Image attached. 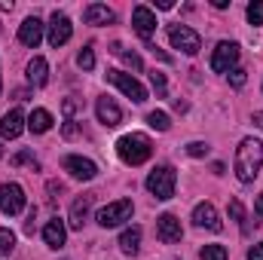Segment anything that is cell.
<instances>
[{
  "mask_svg": "<svg viewBox=\"0 0 263 260\" xmlns=\"http://www.w3.org/2000/svg\"><path fill=\"white\" fill-rule=\"evenodd\" d=\"M233 169H236V178H239L242 184H254V178L260 175V169H263V144L257 138H245V141L236 147V162H233Z\"/></svg>",
  "mask_w": 263,
  "mask_h": 260,
  "instance_id": "6da1fadb",
  "label": "cell"
},
{
  "mask_svg": "<svg viewBox=\"0 0 263 260\" xmlns=\"http://www.w3.org/2000/svg\"><path fill=\"white\" fill-rule=\"evenodd\" d=\"M117 156L126 162V165H141L153 156V141L141 132H132V135H123L117 141Z\"/></svg>",
  "mask_w": 263,
  "mask_h": 260,
  "instance_id": "7a4b0ae2",
  "label": "cell"
},
{
  "mask_svg": "<svg viewBox=\"0 0 263 260\" xmlns=\"http://www.w3.org/2000/svg\"><path fill=\"white\" fill-rule=\"evenodd\" d=\"M175 184H178V175H175L172 165H156V169L147 175V190L156 196L159 202H165V199L175 196Z\"/></svg>",
  "mask_w": 263,
  "mask_h": 260,
  "instance_id": "3957f363",
  "label": "cell"
},
{
  "mask_svg": "<svg viewBox=\"0 0 263 260\" xmlns=\"http://www.w3.org/2000/svg\"><path fill=\"white\" fill-rule=\"evenodd\" d=\"M168 43L175 49H181L184 55H196L199 49H202L199 34L193 28H187V25H168Z\"/></svg>",
  "mask_w": 263,
  "mask_h": 260,
  "instance_id": "277c9868",
  "label": "cell"
},
{
  "mask_svg": "<svg viewBox=\"0 0 263 260\" xmlns=\"http://www.w3.org/2000/svg\"><path fill=\"white\" fill-rule=\"evenodd\" d=\"M107 83H114L126 98L135 101V104H144V101H147V89H144L132 73H126V70H107Z\"/></svg>",
  "mask_w": 263,
  "mask_h": 260,
  "instance_id": "5b68a950",
  "label": "cell"
},
{
  "mask_svg": "<svg viewBox=\"0 0 263 260\" xmlns=\"http://www.w3.org/2000/svg\"><path fill=\"white\" fill-rule=\"evenodd\" d=\"M126 220H132V199L110 202V205H104V208L98 211V224H101L104 230H114V227H120V224H126Z\"/></svg>",
  "mask_w": 263,
  "mask_h": 260,
  "instance_id": "8992f818",
  "label": "cell"
},
{
  "mask_svg": "<svg viewBox=\"0 0 263 260\" xmlns=\"http://www.w3.org/2000/svg\"><path fill=\"white\" fill-rule=\"evenodd\" d=\"M239 62V43H230V40H220L211 52V70L217 73H230Z\"/></svg>",
  "mask_w": 263,
  "mask_h": 260,
  "instance_id": "52a82bcc",
  "label": "cell"
},
{
  "mask_svg": "<svg viewBox=\"0 0 263 260\" xmlns=\"http://www.w3.org/2000/svg\"><path fill=\"white\" fill-rule=\"evenodd\" d=\"M25 190L18 184H0V214H22L25 211Z\"/></svg>",
  "mask_w": 263,
  "mask_h": 260,
  "instance_id": "ba28073f",
  "label": "cell"
},
{
  "mask_svg": "<svg viewBox=\"0 0 263 260\" xmlns=\"http://www.w3.org/2000/svg\"><path fill=\"white\" fill-rule=\"evenodd\" d=\"M46 28H49V31H46V40H49L52 49L65 46L67 40H70V34H73V25H70V18H67L65 12H52V18H49Z\"/></svg>",
  "mask_w": 263,
  "mask_h": 260,
  "instance_id": "9c48e42d",
  "label": "cell"
},
{
  "mask_svg": "<svg viewBox=\"0 0 263 260\" xmlns=\"http://www.w3.org/2000/svg\"><path fill=\"white\" fill-rule=\"evenodd\" d=\"M62 165H65V172H70V178H77V181H92L98 175V165L92 159H86V156H77V153L65 156Z\"/></svg>",
  "mask_w": 263,
  "mask_h": 260,
  "instance_id": "30bf717a",
  "label": "cell"
},
{
  "mask_svg": "<svg viewBox=\"0 0 263 260\" xmlns=\"http://www.w3.org/2000/svg\"><path fill=\"white\" fill-rule=\"evenodd\" d=\"M132 25H135V31L144 37V43H147V49H150V46H153L150 34L156 31V15H153V9H150V6H135V12H132Z\"/></svg>",
  "mask_w": 263,
  "mask_h": 260,
  "instance_id": "8fae6325",
  "label": "cell"
},
{
  "mask_svg": "<svg viewBox=\"0 0 263 260\" xmlns=\"http://www.w3.org/2000/svg\"><path fill=\"white\" fill-rule=\"evenodd\" d=\"M43 31H46V25H43L37 15H31V18H25L22 28H18V43L28 46V49H37L40 40H43Z\"/></svg>",
  "mask_w": 263,
  "mask_h": 260,
  "instance_id": "7c38bea8",
  "label": "cell"
},
{
  "mask_svg": "<svg viewBox=\"0 0 263 260\" xmlns=\"http://www.w3.org/2000/svg\"><path fill=\"white\" fill-rule=\"evenodd\" d=\"M95 114H98V123L107 126V129H117V126L123 123V110H120V104H117L114 98H107V95L95 101Z\"/></svg>",
  "mask_w": 263,
  "mask_h": 260,
  "instance_id": "4fadbf2b",
  "label": "cell"
},
{
  "mask_svg": "<svg viewBox=\"0 0 263 260\" xmlns=\"http://www.w3.org/2000/svg\"><path fill=\"white\" fill-rule=\"evenodd\" d=\"M156 236H159V242H165V245H175V242H181V236H184V230H181V220H178L175 214H162V217L156 220Z\"/></svg>",
  "mask_w": 263,
  "mask_h": 260,
  "instance_id": "5bb4252c",
  "label": "cell"
},
{
  "mask_svg": "<svg viewBox=\"0 0 263 260\" xmlns=\"http://www.w3.org/2000/svg\"><path fill=\"white\" fill-rule=\"evenodd\" d=\"M92 205H95V193H83L77 202H73V205H70V217H67L70 230H83V224L89 220Z\"/></svg>",
  "mask_w": 263,
  "mask_h": 260,
  "instance_id": "9a60e30c",
  "label": "cell"
},
{
  "mask_svg": "<svg viewBox=\"0 0 263 260\" xmlns=\"http://www.w3.org/2000/svg\"><path fill=\"white\" fill-rule=\"evenodd\" d=\"M193 224L211 230V233H220V227H223L220 217H217V208H214L211 202H199L196 208H193Z\"/></svg>",
  "mask_w": 263,
  "mask_h": 260,
  "instance_id": "2e32d148",
  "label": "cell"
},
{
  "mask_svg": "<svg viewBox=\"0 0 263 260\" xmlns=\"http://www.w3.org/2000/svg\"><path fill=\"white\" fill-rule=\"evenodd\" d=\"M22 129H25V114L18 110V107H12L9 114H3L0 117V138H18L22 135Z\"/></svg>",
  "mask_w": 263,
  "mask_h": 260,
  "instance_id": "e0dca14e",
  "label": "cell"
},
{
  "mask_svg": "<svg viewBox=\"0 0 263 260\" xmlns=\"http://www.w3.org/2000/svg\"><path fill=\"white\" fill-rule=\"evenodd\" d=\"M117 15H114V9H107L104 3H89L86 9H83V22L86 25H110Z\"/></svg>",
  "mask_w": 263,
  "mask_h": 260,
  "instance_id": "ac0fdd59",
  "label": "cell"
},
{
  "mask_svg": "<svg viewBox=\"0 0 263 260\" xmlns=\"http://www.w3.org/2000/svg\"><path fill=\"white\" fill-rule=\"evenodd\" d=\"M65 239H67L65 224H62L59 217H52V220H49V224L43 227V242H46L49 248H55V251H59V248L65 245Z\"/></svg>",
  "mask_w": 263,
  "mask_h": 260,
  "instance_id": "d6986e66",
  "label": "cell"
},
{
  "mask_svg": "<svg viewBox=\"0 0 263 260\" xmlns=\"http://www.w3.org/2000/svg\"><path fill=\"white\" fill-rule=\"evenodd\" d=\"M28 83L31 86H46L49 83V65H46L43 55H34L28 62Z\"/></svg>",
  "mask_w": 263,
  "mask_h": 260,
  "instance_id": "ffe728a7",
  "label": "cell"
},
{
  "mask_svg": "<svg viewBox=\"0 0 263 260\" xmlns=\"http://www.w3.org/2000/svg\"><path fill=\"white\" fill-rule=\"evenodd\" d=\"M120 251L129 254V257H135V254L141 251V227H129V230H123V236H120Z\"/></svg>",
  "mask_w": 263,
  "mask_h": 260,
  "instance_id": "44dd1931",
  "label": "cell"
},
{
  "mask_svg": "<svg viewBox=\"0 0 263 260\" xmlns=\"http://www.w3.org/2000/svg\"><path fill=\"white\" fill-rule=\"evenodd\" d=\"M28 129L34 132V135L49 132V129H52V114H49V110H43V107H37V110L28 117Z\"/></svg>",
  "mask_w": 263,
  "mask_h": 260,
  "instance_id": "7402d4cb",
  "label": "cell"
},
{
  "mask_svg": "<svg viewBox=\"0 0 263 260\" xmlns=\"http://www.w3.org/2000/svg\"><path fill=\"white\" fill-rule=\"evenodd\" d=\"M147 126H150V129H156V132H168V129H172V123H168V114H165V110H150V114H147Z\"/></svg>",
  "mask_w": 263,
  "mask_h": 260,
  "instance_id": "603a6c76",
  "label": "cell"
},
{
  "mask_svg": "<svg viewBox=\"0 0 263 260\" xmlns=\"http://www.w3.org/2000/svg\"><path fill=\"white\" fill-rule=\"evenodd\" d=\"M230 217L242 227V233H248V217H245V208H242V202H239V199H233V202H230Z\"/></svg>",
  "mask_w": 263,
  "mask_h": 260,
  "instance_id": "cb8c5ba5",
  "label": "cell"
},
{
  "mask_svg": "<svg viewBox=\"0 0 263 260\" xmlns=\"http://www.w3.org/2000/svg\"><path fill=\"white\" fill-rule=\"evenodd\" d=\"M12 248H15V236H12V230L0 227V257L12 254Z\"/></svg>",
  "mask_w": 263,
  "mask_h": 260,
  "instance_id": "d4e9b609",
  "label": "cell"
},
{
  "mask_svg": "<svg viewBox=\"0 0 263 260\" xmlns=\"http://www.w3.org/2000/svg\"><path fill=\"white\" fill-rule=\"evenodd\" d=\"M199 257L202 260H227V248L223 245H205L199 251Z\"/></svg>",
  "mask_w": 263,
  "mask_h": 260,
  "instance_id": "484cf974",
  "label": "cell"
},
{
  "mask_svg": "<svg viewBox=\"0 0 263 260\" xmlns=\"http://www.w3.org/2000/svg\"><path fill=\"white\" fill-rule=\"evenodd\" d=\"M150 83H153L156 95L165 98V92H168V80H165V73H162V70H153V73H150Z\"/></svg>",
  "mask_w": 263,
  "mask_h": 260,
  "instance_id": "4316f807",
  "label": "cell"
},
{
  "mask_svg": "<svg viewBox=\"0 0 263 260\" xmlns=\"http://www.w3.org/2000/svg\"><path fill=\"white\" fill-rule=\"evenodd\" d=\"M77 65L83 67V70H92V67H95V52H92V46H83V49H80Z\"/></svg>",
  "mask_w": 263,
  "mask_h": 260,
  "instance_id": "83f0119b",
  "label": "cell"
},
{
  "mask_svg": "<svg viewBox=\"0 0 263 260\" xmlns=\"http://www.w3.org/2000/svg\"><path fill=\"white\" fill-rule=\"evenodd\" d=\"M248 22L251 25H263V0H254V3H248Z\"/></svg>",
  "mask_w": 263,
  "mask_h": 260,
  "instance_id": "f1b7e54d",
  "label": "cell"
},
{
  "mask_svg": "<svg viewBox=\"0 0 263 260\" xmlns=\"http://www.w3.org/2000/svg\"><path fill=\"white\" fill-rule=\"evenodd\" d=\"M9 162H12V165H31V169H37V159H34V153H31V150H22V153H15Z\"/></svg>",
  "mask_w": 263,
  "mask_h": 260,
  "instance_id": "f546056e",
  "label": "cell"
},
{
  "mask_svg": "<svg viewBox=\"0 0 263 260\" xmlns=\"http://www.w3.org/2000/svg\"><path fill=\"white\" fill-rule=\"evenodd\" d=\"M120 59H123V62L132 67V70H144V62H141V55H138V52H129V49H123V52H120Z\"/></svg>",
  "mask_w": 263,
  "mask_h": 260,
  "instance_id": "4dcf8cb0",
  "label": "cell"
},
{
  "mask_svg": "<svg viewBox=\"0 0 263 260\" xmlns=\"http://www.w3.org/2000/svg\"><path fill=\"white\" fill-rule=\"evenodd\" d=\"M227 77H230V83H233L236 89H242V86H245V80H248V77H245V70H239V67H233Z\"/></svg>",
  "mask_w": 263,
  "mask_h": 260,
  "instance_id": "1f68e13d",
  "label": "cell"
},
{
  "mask_svg": "<svg viewBox=\"0 0 263 260\" xmlns=\"http://www.w3.org/2000/svg\"><path fill=\"white\" fill-rule=\"evenodd\" d=\"M187 153H190V156H205V153H208V144H205V141H193V144H187Z\"/></svg>",
  "mask_w": 263,
  "mask_h": 260,
  "instance_id": "d6a6232c",
  "label": "cell"
},
{
  "mask_svg": "<svg viewBox=\"0 0 263 260\" xmlns=\"http://www.w3.org/2000/svg\"><path fill=\"white\" fill-rule=\"evenodd\" d=\"M62 135H65V138H77V135H80V126L70 120V123H65V126H62Z\"/></svg>",
  "mask_w": 263,
  "mask_h": 260,
  "instance_id": "836d02e7",
  "label": "cell"
},
{
  "mask_svg": "<svg viewBox=\"0 0 263 260\" xmlns=\"http://www.w3.org/2000/svg\"><path fill=\"white\" fill-rule=\"evenodd\" d=\"M80 107H83V104H80V101H70V98H67L65 104H62V110H65L67 117H73V114H77V110H80Z\"/></svg>",
  "mask_w": 263,
  "mask_h": 260,
  "instance_id": "e575fe53",
  "label": "cell"
},
{
  "mask_svg": "<svg viewBox=\"0 0 263 260\" xmlns=\"http://www.w3.org/2000/svg\"><path fill=\"white\" fill-rule=\"evenodd\" d=\"M254 224H263V193L257 196V202H254Z\"/></svg>",
  "mask_w": 263,
  "mask_h": 260,
  "instance_id": "d590c367",
  "label": "cell"
},
{
  "mask_svg": "<svg viewBox=\"0 0 263 260\" xmlns=\"http://www.w3.org/2000/svg\"><path fill=\"white\" fill-rule=\"evenodd\" d=\"M248 260H263V242L251 245V251H248Z\"/></svg>",
  "mask_w": 263,
  "mask_h": 260,
  "instance_id": "8d00e7d4",
  "label": "cell"
},
{
  "mask_svg": "<svg viewBox=\"0 0 263 260\" xmlns=\"http://www.w3.org/2000/svg\"><path fill=\"white\" fill-rule=\"evenodd\" d=\"M254 126L263 132V110H257V114H254Z\"/></svg>",
  "mask_w": 263,
  "mask_h": 260,
  "instance_id": "74e56055",
  "label": "cell"
},
{
  "mask_svg": "<svg viewBox=\"0 0 263 260\" xmlns=\"http://www.w3.org/2000/svg\"><path fill=\"white\" fill-rule=\"evenodd\" d=\"M156 6H159V9H172L175 3H172V0H156Z\"/></svg>",
  "mask_w": 263,
  "mask_h": 260,
  "instance_id": "f35d334b",
  "label": "cell"
},
{
  "mask_svg": "<svg viewBox=\"0 0 263 260\" xmlns=\"http://www.w3.org/2000/svg\"><path fill=\"white\" fill-rule=\"evenodd\" d=\"M211 6H217V9H227V6H230V0H211Z\"/></svg>",
  "mask_w": 263,
  "mask_h": 260,
  "instance_id": "ab89813d",
  "label": "cell"
},
{
  "mask_svg": "<svg viewBox=\"0 0 263 260\" xmlns=\"http://www.w3.org/2000/svg\"><path fill=\"white\" fill-rule=\"evenodd\" d=\"M0 156H3V147H0Z\"/></svg>",
  "mask_w": 263,
  "mask_h": 260,
  "instance_id": "60d3db41",
  "label": "cell"
}]
</instances>
